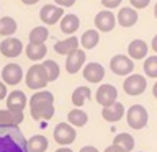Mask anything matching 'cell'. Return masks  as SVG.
<instances>
[{
  "label": "cell",
  "mask_w": 157,
  "mask_h": 152,
  "mask_svg": "<svg viewBox=\"0 0 157 152\" xmlns=\"http://www.w3.org/2000/svg\"><path fill=\"white\" fill-rule=\"evenodd\" d=\"M29 113L36 121H48L54 116V97L48 90H39L29 98Z\"/></svg>",
  "instance_id": "6da1fadb"
},
{
  "label": "cell",
  "mask_w": 157,
  "mask_h": 152,
  "mask_svg": "<svg viewBox=\"0 0 157 152\" xmlns=\"http://www.w3.org/2000/svg\"><path fill=\"white\" fill-rule=\"evenodd\" d=\"M0 152H28L26 139L18 126H0Z\"/></svg>",
  "instance_id": "7a4b0ae2"
},
{
  "label": "cell",
  "mask_w": 157,
  "mask_h": 152,
  "mask_svg": "<svg viewBox=\"0 0 157 152\" xmlns=\"http://www.w3.org/2000/svg\"><path fill=\"white\" fill-rule=\"evenodd\" d=\"M49 83L48 80V74L44 70V67L41 64H34L28 69L26 72V87H29L31 90H43Z\"/></svg>",
  "instance_id": "3957f363"
},
{
  "label": "cell",
  "mask_w": 157,
  "mask_h": 152,
  "mask_svg": "<svg viewBox=\"0 0 157 152\" xmlns=\"http://www.w3.org/2000/svg\"><path fill=\"white\" fill-rule=\"evenodd\" d=\"M126 120L132 129H142L147 124L149 120V113L142 105H132L129 110L126 111Z\"/></svg>",
  "instance_id": "277c9868"
},
{
  "label": "cell",
  "mask_w": 157,
  "mask_h": 152,
  "mask_svg": "<svg viewBox=\"0 0 157 152\" xmlns=\"http://www.w3.org/2000/svg\"><path fill=\"white\" fill-rule=\"evenodd\" d=\"M123 87H124V92L128 95L137 97V95H141V93H144L146 87H147V80H146L144 75H141V74H131V75L126 77Z\"/></svg>",
  "instance_id": "5b68a950"
},
{
  "label": "cell",
  "mask_w": 157,
  "mask_h": 152,
  "mask_svg": "<svg viewBox=\"0 0 157 152\" xmlns=\"http://www.w3.org/2000/svg\"><path fill=\"white\" fill-rule=\"evenodd\" d=\"M77 137L75 127L67 124V123H59V124L54 127V141L57 144H61L62 147H66L69 144H72Z\"/></svg>",
  "instance_id": "8992f818"
},
{
  "label": "cell",
  "mask_w": 157,
  "mask_h": 152,
  "mask_svg": "<svg viewBox=\"0 0 157 152\" xmlns=\"http://www.w3.org/2000/svg\"><path fill=\"white\" fill-rule=\"evenodd\" d=\"M110 69L116 75H131V72L134 70V62L124 54H118L110 61Z\"/></svg>",
  "instance_id": "52a82bcc"
},
{
  "label": "cell",
  "mask_w": 157,
  "mask_h": 152,
  "mask_svg": "<svg viewBox=\"0 0 157 152\" xmlns=\"http://www.w3.org/2000/svg\"><path fill=\"white\" fill-rule=\"evenodd\" d=\"M95 100L100 103V105L105 106H111L113 103L118 101V90L116 87H113L111 83H105V85L98 87V90L95 93Z\"/></svg>",
  "instance_id": "ba28073f"
},
{
  "label": "cell",
  "mask_w": 157,
  "mask_h": 152,
  "mask_svg": "<svg viewBox=\"0 0 157 152\" xmlns=\"http://www.w3.org/2000/svg\"><path fill=\"white\" fill-rule=\"evenodd\" d=\"M2 78L5 85H18L23 80V69L20 64L10 62L3 67L2 70Z\"/></svg>",
  "instance_id": "9c48e42d"
},
{
  "label": "cell",
  "mask_w": 157,
  "mask_h": 152,
  "mask_svg": "<svg viewBox=\"0 0 157 152\" xmlns=\"http://www.w3.org/2000/svg\"><path fill=\"white\" fill-rule=\"evenodd\" d=\"M0 52H2V56L8 57V59L18 57L23 52V43L18 38H13V36L5 38L2 44H0Z\"/></svg>",
  "instance_id": "30bf717a"
},
{
  "label": "cell",
  "mask_w": 157,
  "mask_h": 152,
  "mask_svg": "<svg viewBox=\"0 0 157 152\" xmlns=\"http://www.w3.org/2000/svg\"><path fill=\"white\" fill-rule=\"evenodd\" d=\"M116 25V17L111 10H101V12L97 13L95 17V26H97V31H103V33H108L115 28Z\"/></svg>",
  "instance_id": "8fae6325"
},
{
  "label": "cell",
  "mask_w": 157,
  "mask_h": 152,
  "mask_svg": "<svg viewBox=\"0 0 157 152\" xmlns=\"http://www.w3.org/2000/svg\"><path fill=\"white\" fill-rule=\"evenodd\" d=\"M39 17H41V21H44L46 25H54L64 17V8L57 7V5H52V3H48L41 8Z\"/></svg>",
  "instance_id": "7c38bea8"
},
{
  "label": "cell",
  "mask_w": 157,
  "mask_h": 152,
  "mask_svg": "<svg viewBox=\"0 0 157 152\" xmlns=\"http://www.w3.org/2000/svg\"><path fill=\"white\" fill-rule=\"evenodd\" d=\"M85 51H82V49H75L74 52L67 54V59H66V70L69 74H75L78 72L80 69L83 67V64H85Z\"/></svg>",
  "instance_id": "4fadbf2b"
},
{
  "label": "cell",
  "mask_w": 157,
  "mask_h": 152,
  "mask_svg": "<svg viewBox=\"0 0 157 152\" xmlns=\"http://www.w3.org/2000/svg\"><path fill=\"white\" fill-rule=\"evenodd\" d=\"M25 106H26V95L21 90H13L7 95V110L23 113Z\"/></svg>",
  "instance_id": "5bb4252c"
},
{
  "label": "cell",
  "mask_w": 157,
  "mask_h": 152,
  "mask_svg": "<svg viewBox=\"0 0 157 152\" xmlns=\"http://www.w3.org/2000/svg\"><path fill=\"white\" fill-rule=\"evenodd\" d=\"M83 77H85V80L92 82V83H98L105 77V69L98 62H90L83 67Z\"/></svg>",
  "instance_id": "9a60e30c"
},
{
  "label": "cell",
  "mask_w": 157,
  "mask_h": 152,
  "mask_svg": "<svg viewBox=\"0 0 157 152\" xmlns=\"http://www.w3.org/2000/svg\"><path fill=\"white\" fill-rule=\"evenodd\" d=\"M124 115H126L124 106H123V103H120V101L113 103L111 106H105V108L101 110L103 120L108 121V123H116V121H120Z\"/></svg>",
  "instance_id": "2e32d148"
},
{
  "label": "cell",
  "mask_w": 157,
  "mask_h": 152,
  "mask_svg": "<svg viewBox=\"0 0 157 152\" xmlns=\"http://www.w3.org/2000/svg\"><path fill=\"white\" fill-rule=\"evenodd\" d=\"M137 18H139L137 17V12L131 7H124V8H121L120 12H118V25L123 26V28L134 26Z\"/></svg>",
  "instance_id": "e0dca14e"
},
{
  "label": "cell",
  "mask_w": 157,
  "mask_h": 152,
  "mask_svg": "<svg viewBox=\"0 0 157 152\" xmlns=\"http://www.w3.org/2000/svg\"><path fill=\"white\" fill-rule=\"evenodd\" d=\"M147 51H149V48H147L146 41H142V39H134V41L129 43V46H128V54L131 59H144L147 56Z\"/></svg>",
  "instance_id": "ac0fdd59"
},
{
  "label": "cell",
  "mask_w": 157,
  "mask_h": 152,
  "mask_svg": "<svg viewBox=\"0 0 157 152\" xmlns=\"http://www.w3.org/2000/svg\"><path fill=\"white\" fill-rule=\"evenodd\" d=\"M23 113L0 110V126H18L23 123Z\"/></svg>",
  "instance_id": "d6986e66"
},
{
  "label": "cell",
  "mask_w": 157,
  "mask_h": 152,
  "mask_svg": "<svg viewBox=\"0 0 157 152\" xmlns=\"http://www.w3.org/2000/svg\"><path fill=\"white\" fill-rule=\"evenodd\" d=\"M75 49H78V39L75 36H71V38L64 39V41H57L54 44V51L57 54H61V56H67V54L74 52Z\"/></svg>",
  "instance_id": "ffe728a7"
},
{
  "label": "cell",
  "mask_w": 157,
  "mask_h": 152,
  "mask_svg": "<svg viewBox=\"0 0 157 152\" xmlns=\"http://www.w3.org/2000/svg\"><path fill=\"white\" fill-rule=\"evenodd\" d=\"M78 26H80V20H78L77 15L69 13V15H64L61 18V31L62 33L72 34L78 29Z\"/></svg>",
  "instance_id": "44dd1931"
},
{
  "label": "cell",
  "mask_w": 157,
  "mask_h": 152,
  "mask_svg": "<svg viewBox=\"0 0 157 152\" xmlns=\"http://www.w3.org/2000/svg\"><path fill=\"white\" fill-rule=\"evenodd\" d=\"M48 146H49L48 139H46L44 136H39V134L29 137V139L26 141L28 152H46Z\"/></svg>",
  "instance_id": "7402d4cb"
},
{
  "label": "cell",
  "mask_w": 157,
  "mask_h": 152,
  "mask_svg": "<svg viewBox=\"0 0 157 152\" xmlns=\"http://www.w3.org/2000/svg\"><path fill=\"white\" fill-rule=\"evenodd\" d=\"M67 120H69V124L71 126H75V127H82L87 124L88 121V116L85 111H82L80 108H74L72 111H69L67 115Z\"/></svg>",
  "instance_id": "603a6c76"
},
{
  "label": "cell",
  "mask_w": 157,
  "mask_h": 152,
  "mask_svg": "<svg viewBox=\"0 0 157 152\" xmlns=\"http://www.w3.org/2000/svg\"><path fill=\"white\" fill-rule=\"evenodd\" d=\"M98 43H100V33H98L97 29H87L80 38V44H82V48H85V49L97 48Z\"/></svg>",
  "instance_id": "cb8c5ba5"
},
{
  "label": "cell",
  "mask_w": 157,
  "mask_h": 152,
  "mask_svg": "<svg viewBox=\"0 0 157 152\" xmlns=\"http://www.w3.org/2000/svg\"><path fill=\"white\" fill-rule=\"evenodd\" d=\"M113 144L120 146L124 152H131L134 149V137L131 134H128V132H120V134H116V137L113 139Z\"/></svg>",
  "instance_id": "d4e9b609"
},
{
  "label": "cell",
  "mask_w": 157,
  "mask_h": 152,
  "mask_svg": "<svg viewBox=\"0 0 157 152\" xmlns=\"http://www.w3.org/2000/svg\"><path fill=\"white\" fill-rule=\"evenodd\" d=\"M90 97H92V90L88 87H77L72 93V103L75 105V108H80Z\"/></svg>",
  "instance_id": "484cf974"
},
{
  "label": "cell",
  "mask_w": 157,
  "mask_h": 152,
  "mask_svg": "<svg viewBox=\"0 0 157 152\" xmlns=\"http://www.w3.org/2000/svg\"><path fill=\"white\" fill-rule=\"evenodd\" d=\"M48 48L44 44H29L26 46V57L31 59V61H41V59L46 56Z\"/></svg>",
  "instance_id": "4316f807"
},
{
  "label": "cell",
  "mask_w": 157,
  "mask_h": 152,
  "mask_svg": "<svg viewBox=\"0 0 157 152\" xmlns=\"http://www.w3.org/2000/svg\"><path fill=\"white\" fill-rule=\"evenodd\" d=\"M49 38V31L46 26H36L29 33V44H44V41Z\"/></svg>",
  "instance_id": "83f0119b"
},
{
  "label": "cell",
  "mask_w": 157,
  "mask_h": 152,
  "mask_svg": "<svg viewBox=\"0 0 157 152\" xmlns=\"http://www.w3.org/2000/svg\"><path fill=\"white\" fill-rule=\"evenodd\" d=\"M15 31H17V21L12 17L0 18V34L2 36L10 38L12 34H15Z\"/></svg>",
  "instance_id": "f1b7e54d"
},
{
  "label": "cell",
  "mask_w": 157,
  "mask_h": 152,
  "mask_svg": "<svg viewBox=\"0 0 157 152\" xmlns=\"http://www.w3.org/2000/svg\"><path fill=\"white\" fill-rule=\"evenodd\" d=\"M41 66L44 67V70H46V74H48V80H49V82L57 80L59 74H61V69H59V66H57L56 61L49 59V61H44Z\"/></svg>",
  "instance_id": "f546056e"
},
{
  "label": "cell",
  "mask_w": 157,
  "mask_h": 152,
  "mask_svg": "<svg viewBox=\"0 0 157 152\" xmlns=\"http://www.w3.org/2000/svg\"><path fill=\"white\" fill-rule=\"evenodd\" d=\"M144 74L147 77L157 78V56H149L144 61Z\"/></svg>",
  "instance_id": "4dcf8cb0"
},
{
  "label": "cell",
  "mask_w": 157,
  "mask_h": 152,
  "mask_svg": "<svg viewBox=\"0 0 157 152\" xmlns=\"http://www.w3.org/2000/svg\"><path fill=\"white\" fill-rule=\"evenodd\" d=\"M129 2H131V7L136 10V8H146L151 0H129Z\"/></svg>",
  "instance_id": "1f68e13d"
},
{
  "label": "cell",
  "mask_w": 157,
  "mask_h": 152,
  "mask_svg": "<svg viewBox=\"0 0 157 152\" xmlns=\"http://www.w3.org/2000/svg\"><path fill=\"white\" fill-rule=\"evenodd\" d=\"M123 0H101V5L105 8H116Z\"/></svg>",
  "instance_id": "d6a6232c"
},
{
  "label": "cell",
  "mask_w": 157,
  "mask_h": 152,
  "mask_svg": "<svg viewBox=\"0 0 157 152\" xmlns=\"http://www.w3.org/2000/svg\"><path fill=\"white\" fill-rule=\"evenodd\" d=\"M54 2H56V5L57 7H72L74 3H75V0H54Z\"/></svg>",
  "instance_id": "836d02e7"
},
{
  "label": "cell",
  "mask_w": 157,
  "mask_h": 152,
  "mask_svg": "<svg viewBox=\"0 0 157 152\" xmlns=\"http://www.w3.org/2000/svg\"><path fill=\"white\" fill-rule=\"evenodd\" d=\"M5 98H7V85L0 82V100H5Z\"/></svg>",
  "instance_id": "e575fe53"
},
{
  "label": "cell",
  "mask_w": 157,
  "mask_h": 152,
  "mask_svg": "<svg viewBox=\"0 0 157 152\" xmlns=\"http://www.w3.org/2000/svg\"><path fill=\"white\" fill-rule=\"evenodd\" d=\"M105 152H124V150H123L120 146H115V144H111L110 147H106V149H105Z\"/></svg>",
  "instance_id": "d590c367"
},
{
  "label": "cell",
  "mask_w": 157,
  "mask_h": 152,
  "mask_svg": "<svg viewBox=\"0 0 157 152\" xmlns=\"http://www.w3.org/2000/svg\"><path fill=\"white\" fill-rule=\"evenodd\" d=\"M78 152H98L97 147H93V146H85V147H82Z\"/></svg>",
  "instance_id": "8d00e7d4"
},
{
  "label": "cell",
  "mask_w": 157,
  "mask_h": 152,
  "mask_svg": "<svg viewBox=\"0 0 157 152\" xmlns=\"http://www.w3.org/2000/svg\"><path fill=\"white\" fill-rule=\"evenodd\" d=\"M21 2H23L25 5H34V3H38L39 0H21Z\"/></svg>",
  "instance_id": "74e56055"
},
{
  "label": "cell",
  "mask_w": 157,
  "mask_h": 152,
  "mask_svg": "<svg viewBox=\"0 0 157 152\" xmlns=\"http://www.w3.org/2000/svg\"><path fill=\"white\" fill-rule=\"evenodd\" d=\"M152 49H154V51L157 52V34L154 36V39H152Z\"/></svg>",
  "instance_id": "f35d334b"
},
{
  "label": "cell",
  "mask_w": 157,
  "mask_h": 152,
  "mask_svg": "<svg viewBox=\"0 0 157 152\" xmlns=\"http://www.w3.org/2000/svg\"><path fill=\"white\" fill-rule=\"evenodd\" d=\"M56 152H74V150H71L69 147H61V149H57Z\"/></svg>",
  "instance_id": "ab89813d"
},
{
  "label": "cell",
  "mask_w": 157,
  "mask_h": 152,
  "mask_svg": "<svg viewBox=\"0 0 157 152\" xmlns=\"http://www.w3.org/2000/svg\"><path fill=\"white\" fill-rule=\"evenodd\" d=\"M152 93H154V97L157 98V82L154 83V87H152Z\"/></svg>",
  "instance_id": "60d3db41"
},
{
  "label": "cell",
  "mask_w": 157,
  "mask_h": 152,
  "mask_svg": "<svg viewBox=\"0 0 157 152\" xmlns=\"http://www.w3.org/2000/svg\"><path fill=\"white\" fill-rule=\"evenodd\" d=\"M154 17L157 18V3H155V7H154Z\"/></svg>",
  "instance_id": "b9f144b4"
}]
</instances>
